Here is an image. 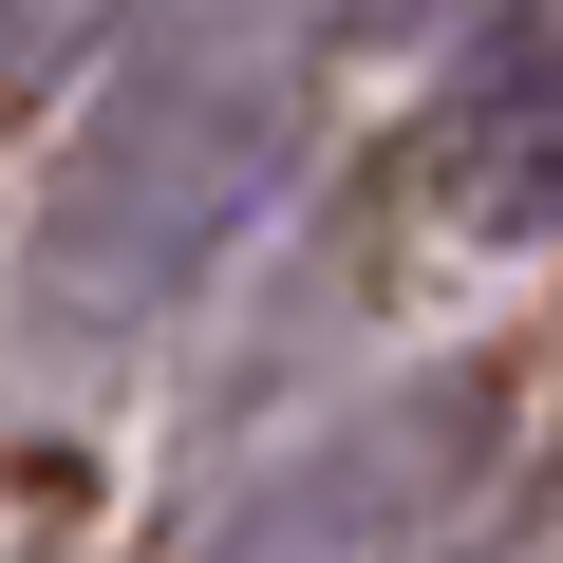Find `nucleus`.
<instances>
[{
	"instance_id": "nucleus-4",
	"label": "nucleus",
	"mask_w": 563,
	"mask_h": 563,
	"mask_svg": "<svg viewBox=\"0 0 563 563\" xmlns=\"http://www.w3.org/2000/svg\"><path fill=\"white\" fill-rule=\"evenodd\" d=\"M151 20V0H0V113H20V95H57L95 38H132Z\"/></svg>"
},
{
	"instance_id": "nucleus-5",
	"label": "nucleus",
	"mask_w": 563,
	"mask_h": 563,
	"mask_svg": "<svg viewBox=\"0 0 563 563\" xmlns=\"http://www.w3.org/2000/svg\"><path fill=\"white\" fill-rule=\"evenodd\" d=\"M432 563H563V470H544V488H507L488 526H451Z\"/></svg>"
},
{
	"instance_id": "nucleus-6",
	"label": "nucleus",
	"mask_w": 563,
	"mask_h": 563,
	"mask_svg": "<svg viewBox=\"0 0 563 563\" xmlns=\"http://www.w3.org/2000/svg\"><path fill=\"white\" fill-rule=\"evenodd\" d=\"M320 20H339V38H432L451 0H320Z\"/></svg>"
},
{
	"instance_id": "nucleus-1",
	"label": "nucleus",
	"mask_w": 563,
	"mask_h": 563,
	"mask_svg": "<svg viewBox=\"0 0 563 563\" xmlns=\"http://www.w3.org/2000/svg\"><path fill=\"white\" fill-rule=\"evenodd\" d=\"M301 113H320V76H301V20H282V0H169V38L95 95V132L38 188V339L57 357L151 339L188 282L282 207Z\"/></svg>"
},
{
	"instance_id": "nucleus-3",
	"label": "nucleus",
	"mask_w": 563,
	"mask_h": 563,
	"mask_svg": "<svg viewBox=\"0 0 563 563\" xmlns=\"http://www.w3.org/2000/svg\"><path fill=\"white\" fill-rule=\"evenodd\" d=\"M413 169H432V207L470 244H544L563 225V0H507V20L451 57Z\"/></svg>"
},
{
	"instance_id": "nucleus-2",
	"label": "nucleus",
	"mask_w": 563,
	"mask_h": 563,
	"mask_svg": "<svg viewBox=\"0 0 563 563\" xmlns=\"http://www.w3.org/2000/svg\"><path fill=\"white\" fill-rule=\"evenodd\" d=\"M488 376H413V395H376V413H339L320 451H282L244 507H225V544L207 563H432L451 526H470V488H488Z\"/></svg>"
}]
</instances>
